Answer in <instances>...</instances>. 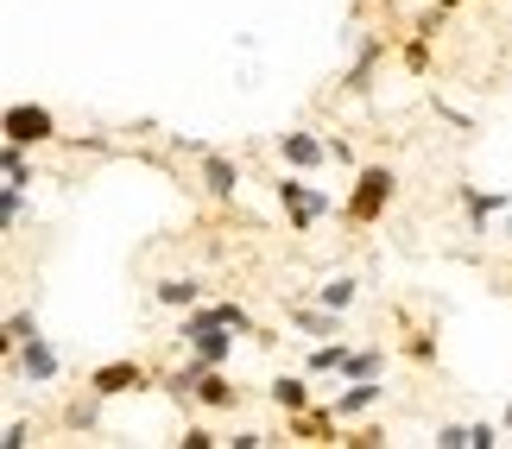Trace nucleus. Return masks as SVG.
Here are the masks:
<instances>
[{"label": "nucleus", "mask_w": 512, "mask_h": 449, "mask_svg": "<svg viewBox=\"0 0 512 449\" xmlns=\"http://www.w3.org/2000/svg\"><path fill=\"white\" fill-rule=\"evenodd\" d=\"M184 443H190V449H215V443H228V437H215L209 424H190V431H184Z\"/></svg>", "instance_id": "obj_25"}, {"label": "nucleus", "mask_w": 512, "mask_h": 449, "mask_svg": "<svg viewBox=\"0 0 512 449\" xmlns=\"http://www.w3.org/2000/svg\"><path fill=\"white\" fill-rule=\"evenodd\" d=\"M500 424H512V405H506V412H500Z\"/></svg>", "instance_id": "obj_31"}, {"label": "nucleus", "mask_w": 512, "mask_h": 449, "mask_svg": "<svg viewBox=\"0 0 512 449\" xmlns=\"http://www.w3.org/2000/svg\"><path fill=\"white\" fill-rule=\"evenodd\" d=\"M0 133H7L13 146H45V140H57V114L45 102H13L0 114Z\"/></svg>", "instance_id": "obj_3"}, {"label": "nucleus", "mask_w": 512, "mask_h": 449, "mask_svg": "<svg viewBox=\"0 0 512 449\" xmlns=\"http://www.w3.org/2000/svg\"><path fill=\"white\" fill-rule=\"evenodd\" d=\"M456 7H468V0H437V13H456Z\"/></svg>", "instance_id": "obj_30"}, {"label": "nucleus", "mask_w": 512, "mask_h": 449, "mask_svg": "<svg viewBox=\"0 0 512 449\" xmlns=\"http://www.w3.org/2000/svg\"><path fill=\"white\" fill-rule=\"evenodd\" d=\"M140 386H152V374H146L140 361H102L89 374V393L95 399H121V393H140Z\"/></svg>", "instance_id": "obj_4"}, {"label": "nucleus", "mask_w": 512, "mask_h": 449, "mask_svg": "<svg viewBox=\"0 0 512 449\" xmlns=\"http://www.w3.org/2000/svg\"><path fill=\"white\" fill-rule=\"evenodd\" d=\"M336 424H342V418H336V405H323V412H291V418H285V431L298 437V443H329V437H336Z\"/></svg>", "instance_id": "obj_10"}, {"label": "nucleus", "mask_w": 512, "mask_h": 449, "mask_svg": "<svg viewBox=\"0 0 512 449\" xmlns=\"http://www.w3.org/2000/svg\"><path fill=\"white\" fill-rule=\"evenodd\" d=\"M291 323H298L304 336H342V310H329V304H317V310H291Z\"/></svg>", "instance_id": "obj_15"}, {"label": "nucleus", "mask_w": 512, "mask_h": 449, "mask_svg": "<svg viewBox=\"0 0 512 449\" xmlns=\"http://www.w3.org/2000/svg\"><path fill=\"white\" fill-rule=\"evenodd\" d=\"M234 399H241V386H234L222 367H209V374L196 380V405H209V412H234Z\"/></svg>", "instance_id": "obj_11"}, {"label": "nucleus", "mask_w": 512, "mask_h": 449, "mask_svg": "<svg viewBox=\"0 0 512 449\" xmlns=\"http://www.w3.org/2000/svg\"><path fill=\"white\" fill-rule=\"evenodd\" d=\"M437 449H468V424H443V431H437Z\"/></svg>", "instance_id": "obj_26"}, {"label": "nucleus", "mask_w": 512, "mask_h": 449, "mask_svg": "<svg viewBox=\"0 0 512 449\" xmlns=\"http://www.w3.org/2000/svg\"><path fill=\"white\" fill-rule=\"evenodd\" d=\"M392 197H399V171H392V165H361V171H354L348 203H342V216L354 228H373L392 209Z\"/></svg>", "instance_id": "obj_1"}, {"label": "nucleus", "mask_w": 512, "mask_h": 449, "mask_svg": "<svg viewBox=\"0 0 512 449\" xmlns=\"http://www.w3.org/2000/svg\"><path fill=\"white\" fill-rule=\"evenodd\" d=\"M32 443V424L26 418H7V431H0V449H26Z\"/></svg>", "instance_id": "obj_22"}, {"label": "nucleus", "mask_w": 512, "mask_h": 449, "mask_svg": "<svg viewBox=\"0 0 512 449\" xmlns=\"http://www.w3.org/2000/svg\"><path fill=\"white\" fill-rule=\"evenodd\" d=\"M373 64H380V45H361V57H354V70H348V89H367V76H373Z\"/></svg>", "instance_id": "obj_20"}, {"label": "nucleus", "mask_w": 512, "mask_h": 449, "mask_svg": "<svg viewBox=\"0 0 512 449\" xmlns=\"http://www.w3.org/2000/svg\"><path fill=\"white\" fill-rule=\"evenodd\" d=\"M26 336H38V317H26V310H13V317H7V336H0V342H7V348H19Z\"/></svg>", "instance_id": "obj_21"}, {"label": "nucleus", "mask_w": 512, "mask_h": 449, "mask_svg": "<svg viewBox=\"0 0 512 449\" xmlns=\"http://www.w3.org/2000/svg\"><path fill=\"white\" fill-rule=\"evenodd\" d=\"M411 361H437V342H430V336H411Z\"/></svg>", "instance_id": "obj_29"}, {"label": "nucleus", "mask_w": 512, "mask_h": 449, "mask_svg": "<svg viewBox=\"0 0 512 449\" xmlns=\"http://www.w3.org/2000/svg\"><path fill=\"white\" fill-rule=\"evenodd\" d=\"M405 70H411V76L430 70V45H424V38H411V45H405Z\"/></svg>", "instance_id": "obj_24"}, {"label": "nucleus", "mask_w": 512, "mask_h": 449, "mask_svg": "<svg viewBox=\"0 0 512 449\" xmlns=\"http://www.w3.org/2000/svg\"><path fill=\"white\" fill-rule=\"evenodd\" d=\"M0 178H7V184H32V165H26V146H13V140H7V152H0Z\"/></svg>", "instance_id": "obj_18"}, {"label": "nucleus", "mask_w": 512, "mask_h": 449, "mask_svg": "<svg viewBox=\"0 0 512 449\" xmlns=\"http://www.w3.org/2000/svg\"><path fill=\"white\" fill-rule=\"evenodd\" d=\"M32 216V197H26V184H0V222H7V234H19Z\"/></svg>", "instance_id": "obj_13"}, {"label": "nucleus", "mask_w": 512, "mask_h": 449, "mask_svg": "<svg viewBox=\"0 0 512 449\" xmlns=\"http://www.w3.org/2000/svg\"><path fill=\"white\" fill-rule=\"evenodd\" d=\"M203 190L215 203H228L234 190H241V165H234L228 152H203Z\"/></svg>", "instance_id": "obj_8"}, {"label": "nucleus", "mask_w": 512, "mask_h": 449, "mask_svg": "<svg viewBox=\"0 0 512 449\" xmlns=\"http://www.w3.org/2000/svg\"><path fill=\"white\" fill-rule=\"evenodd\" d=\"M462 209H468V228L481 234L494 216H506V209H512V197H506V190H475V184H462Z\"/></svg>", "instance_id": "obj_9"}, {"label": "nucleus", "mask_w": 512, "mask_h": 449, "mask_svg": "<svg viewBox=\"0 0 512 449\" xmlns=\"http://www.w3.org/2000/svg\"><path fill=\"white\" fill-rule=\"evenodd\" d=\"M373 374H386V355H380V348H348V361H342L336 380H373Z\"/></svg>", "instance_id": "obj_17"}, {"label": "nucleus", "mask_w": 512, "mask_h": 449, "mask_svg": "<svg viewBox=\"0 0 512 449\" xmlns=\"http://www.w3.org/2000/svg\"><path fill=\"white\" fill-rule=\"evenodd\" d=\"M266 399L279 405L285 418H291V412H310V380H304V374H279V380L266 386Z\"/></svg>", "instance_id": "obj_12"}, {"label": "nucleus", "mask_w": 512, "mask_h": 449, "mask_svg": "<svg viewBox=\"0 0 512 449\" xmlns=\"http://www.w3.org/2000/svg\"><path fill=\"white\" fill-rule=\"evenodd\" d=\"M152 298H159L165 310H190L196 298H203V285H196V279H159V285H152Z\"/></svg>", "instance_id": "obj_16"}, {"label": "nucleus", "mask_w": 512, "mask_h": 449, "mask_svg": "<svg viewBox=\"0 0 512 449\" xmlns=\"http://www.w3.org/2000/svg\"><path fill=\"white\" fill-rule=\"evenodd\" d=\"M279 159L291 165V171H317V165H329V140H317V133H279Z\"/></svg>", "instance_id": "obj_6"}, {"label": "nucleus", "mask_w": 512, "mask_h": 449, "mask_svg": "<svg viewBox=\"0 0 512 449\" xmlns=\"http://www.w3.org/2000/svg\"><path fill=\"white\" fill-rule=\"evenodd\" d=\"M228 443H234V449H260V443H272V437H266V431H234Z\"/></svg>", "instance_id": "obj_28"}, {"label": "nucleus", "mask_w": 512, "mask_h": 449, "mask_svg": "<svg viewBox=\"0 0 512 449\" xmlns=\"http://www.w3.org/2000/svg\"><path fill=\"white\" fill-rule=\"evenodd\" d=\"M279 203H285V222H291V234H310L317 228L329 209H336V197H329V190H317V184H304V171H285L279 184Z\"/></svg>", "instance_id": "obj_2"}, {"label": "nucleus", "mask_w": 512, "mask_h": 449, "mask_svg": "<svg viewBox=\"0 0 512 449\" xmlns=\"http://www.w3.org/2000/svg\"><path fill=\"white\" fill-rule=\"evenodd\" d=\"M354 291H361L354 279H329V285H317V304H329V310H348V304H354Z\"/></svg>", "instance_id": "obj_19"}, {"label": "nucleus", "mask_w": 512, "mask_h": 449, "mask_svg": "<svg viewBox=\"0 0 512 449\" xmlns=\"http://www.w3.org/2000/svg\"><path fill=\"white\" fill-rule=\"evenodd\" d=\"M329 165H348V171H354V146L336 140V133H329Z\"/></svg>", "instance_id": "obj_27"}, {"label": "nucleus", "mask_w": 512, "mask_h": 449, "mask_svg": "<svg viewBox=\"0 0 512 449\" xmlns=\"http://www.w3.org/2000/svg\"><path fill=\"white\" fill-rule=\"evenodd\" d=\"M373 405H386V374H373V380H348V393H336V418H367Z\"/></svg>", "instance_id": "obj_7"}, {"label": "nucleus", "mask_w": 512, "mask_h": 449, "mask_svg": "<svg viewBox=\"0 0 512 449\" xmlns=\"http://www.w3.org/2000/svg\"><path fill=\"white\" fill-rule=\"evenodd\" d=\"M7 355H13V374L19 380H32V386H51L57 380V348L45 336H26L19 348H7Z\"/></svg>", "instance_id": "obj_5"}, {"label": "nucleus", "mask_w": 512, "mask_h": 449, "mask_svg": "<svg viewBox=\"0 0 512 449\" xmlns=\"http://www.w3.org/2000/svg\"><path fill=\"white\" fill-rule=\"evenodd\" d=\"M494 443H500V424H487V418L468 424V449H494Z\"/></svg>", "instance_id": "obj_23"}, {"label": "nucleus", "mask_w": 512, "mask_h": 449, "mask_svg": "<svg viewBox=\"0 0 512 449\" xmlns=\"http://www.w3.org/2000/svg\"><path fill=\"white\" fill-rule=\"evenodd\" d=\"M342 361H348L342 336H336V342H317V348H310V361H304V374H310V380H329V374H342Z\"/></svg>", "instance_id": "obj_14"}]
</instances>
